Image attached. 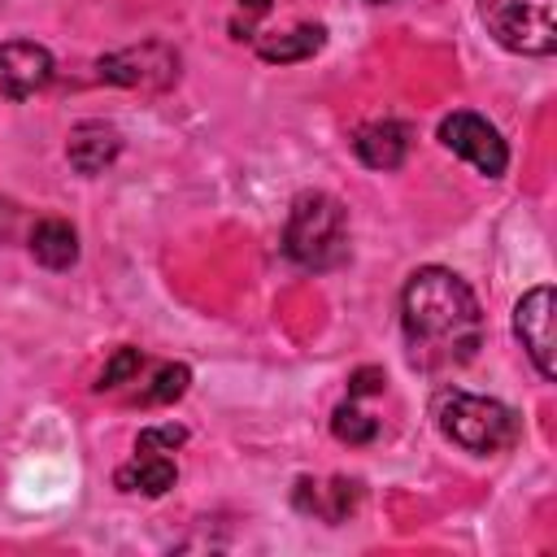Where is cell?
Wrapping results in <instances>:
<instances>
[{
    "instance_id": "cell-9",
    "label": "cell",
    "mask_w": 557,
    "mask_h": 557,
    "mask_svg": "<svg viewBox=\"0 0 557 557\" xmlns=\"http://www.w3.org/2000/svg\"><path fill=\"white\" fill-rule=\"evenodd\" d=\"M352 152L370 165V170H396L409 152V126L383 117V122H366L357 135H352Z\"/></svg>"
},
{
    "instance_id": "cell-1",
    "label": "cell",
    "mask_w": 557,
    "mask_h": 557,
    "mask_svg": "<svg viewBox=\"0 0 557 557\" xmlns=\"http://www.w3.org/2000/svg\"><path fill=\"white\" fill-rule=\"evenodd\" d=\"M400 326L409 361L426 374L466 366L483 344V313L466 278L444 265H422L400 292Z\"/></svg>"
},
{
    "instance_id": "cell-14",
    "label": "cell",
    "mask_w": 557,
    "mask_h": 557,
    "mask_svg": "<svg viewBox=\"0 0 557 557\" xmlns=\"http://www.w3.org/2000/svg\"><path fill=\"white\" fill-rule=\"evenodd\" d=\"M174 479H178V470H174V461L161 457V453H139L135 461L117 466V474H113V483H117L122 492H144V496L170 492Z\"/></svg>"
},
{
    "instance_id": "cell-3",
    "label": "cell",
    "mask_w": 557,
    "mask_h": 557,
    "mask_svg": "<svg viewBox=\"0 0 557 557\" xmlns=\"http://www.w3.org/2000/svg\"><path fill=\"white\" fill-rule=\"evenodd\" d=\"M435 422H440V431L457 448L479 453V457L505 453L522 435V422H518L513 409H505L500 400H487V396L457 392V387H448V392L435 396Z\"/></svg>"
},
{
    "instance_id": "cell-18",
    "label": "cell",
    "mask_w": 557,
    "mask_h": 557,
    "mask_svg": "<svg viewBox=\"0 0 557 557\" xmlns=\"http://www.w3.org/2000/svg\"><path fill=\"white\" fill-rule=\"evenodd\" d=\"M187 440V431L183 426H174V422H165V426H148V431H139V440H135V448L139 453H157V448H178Z\"/></svg>"
},
{
    "instance_id": "cell-19",
    "label": "cell",
    "mask_w": 557,
    "mask_h": 557,
    "mask_svg": "<svg viewBox=\"0 0 557 557\" xmlns=\"http://www.w3.org/2000/svg\"><path fill=\"white\" fill-rule=\"evenodd\" d=\"M383 383H387V374H383L379 366H361V370L348 374V400H357V396H374V392H383Z\"/></svg>"
},
{
    "instance_id": "cell-6",
    "label": "cell",
    "mask_w": 557,
    "mask_h": 557,
    "mask_svg": "<svg viewBox=\"0 0 557 557\" xmlns=\"http://www.w3.org/2000/svg\"><path fill=\"white\" fill-rule=\"evenodd\" d=\"M440 144H444L448 152L466 157V161H470L479 174H487V178H500L505 165H509V148H505L500 131H496L487 117L466 113V109H457V113H448V117L440 122Z\"/></svg>"
},
{
    "instance_id": "cell-20",
    "label": "cell",
    "mask_w": 557,
    "mask_h": 557,
    "mask_svg": "<svg viewBox=\"0 0 557 557\" xmlns=\"http://www.w3.org/2000/svg\"><path fill=\"white\" fill-rule=\"evenodd\" d=\"M239 13H244V26H231L235 39H252V22L270 13V0H239Z\"/></svg>"
},
{
    "instance_id": "cell-17",
    "label": "cell",
    "mask_w": 557,
    "mask_h": 557,
    "mask_svg": "<svg viewBox=\"0 0 557 557\" xmlns=\"http://www.w3.org/2000/svg\"><path fill=\"white\" fill-rule=\"evenodd\" d=\"M139 366H144V352H139V348H117V352L104 361L96 387H122V383H131V379L139 374Z\"/></svg>"
},
{
    "instance_id": "cell-21",
    "label": "cell",
    "mask_w": 557,
    "mask_h": 557,
    "mask_svg": "<svg viewBox=\"0 0 557 557\" xmlns=\"http://www.w3.org/2000/svg\"><path fill=\"white\" fill-rule=\"evenodd\" d=\"M370 4H392V0H370Z\"/></svg>"
},
{
    "instance_id": "cell-12",
    "label": "cell",
    "mask_w": 557,
    "mask_h": 557,
    "mask_svg": "<svg viewBox=\"0 0 557 557\" xmlns=\"http://www.w3.org/2000/svg\"><path fill=\"white\" fill-rule=\"evenodd\" d=\"M326 44V26L318 22H305L296 30H283V35H252V48L261 61L270 65H292V61H309L318 48Z\"/></svg>"
},
{
    "instance_id": "cell-2",
    "label": "cell",
    "mask_w": 557,
    "mask_h": 557,
    "mask_svg": "<svg viewBox=\"0 0 557 557\" xmlns=\"http://www.w3.org/2000/svg\"><path fill=\"white\" fill-rule=\"evenodd\" d=\"M283 248L305 270H331L348 257V213L331 191H300L292 200Z\"/></svg>"
},
{
    "instance_id": "cell-16",
    "label": "cell",
    "mask_w": 557,
    "mask_h": 557,
    "mask_svg": "<svg viewBox=\"0 0 557 557\" xmlns=\"http://www.w3.org/2000/svg\"><path fill=\"white\" fill-rule=\"evenodd\" d=\"M187 383H191V370L187 366H161L157 379H152V387L139 400L144 405H170V400H178L187 392Z\"/></svg>"
},
{
    "instance_id": "cell-15",
    "label": "cell",
    "mask_w": 557,
    "mask_h": 557,
    "mask_svg": "<svg viewBox=\"0 0 557 557\" xmlns=\"http://www.w3.org/2000/svg\"><path fill=\"white\" fill-rule=\"evenodd\" d=\"M331 435L344 440V444H370V440L379 435V422H374L370 413H361V409L348 400V405H339V409L331 413Z\"/></svg>"
},
{
    "instance_id": "cell-7",
    "label": "cell",
    "mask_w": 557,
    "mask_h": 557,
    "mask_svg": "<svg viewBox=\"0 0 557 557\" xmlns=\"http://www.w3.org/2000/svg\"><path fill=\"white\" fill-rule=\"evenodd\" d=\"M513 331L531 357V366L544 374V379H557V361H553V287H531L518 305H513Z\"/></svg>"
},
{
    "instance_id": "cell-8",
    "label": "cell",
    "mask_w": 557,
    "mask_h": 557,
    "mask_svg": "<svg viewBox=\"0 0 557 557\" xmlns=\"http://www.w3.org/2000/svg\"><path fill=\"white\" fill-rule=\"evenodd\" d=\"M48 78H52L48 48H39L30 39H4L0 44V96L26 100L39 87H48Z\"/></svg>"
},
{
    "instance_id": "cell-11",
    "label": "cell",
    "mask_w": 557,
    "mask_h": 557,
    "mask_svg": "<svg viewBox=\"0 0 557 557\" xmlns=\"http://www.w3.org/2000/svg\"><path fill=\"white\" fill-rule=\"evenodd\" d=\"M357 500H361V483H352V479H331V487H318L309 479L296 483V509L318 513L326 522H344L357 509Z\"/></svg>"
},
{
    "instance_id": "cell-5",
    "label": "cell",
    "mask_w": 557,
    "mask_h": 557,
    "mask_svg": "<svg viewBox=\"0 0 557 557\" xmlns=\"http://www.w3.org/2000/svg\"><path fill=\"white\" fill-rule=\"evenodd\" d=\"M104 83H122V87H144V91H161L178 78V52L161 39H144L135 48L109 52L96 61Z\"/></svg>"
},
{
    "instance_id": "cell-4",
    "label": "cell",
    "mask_w": 557,
    "mask_h": 557,
    "mask_svg": "<svg viewBox=\"0 0 557 557\" xmlns=\"http://www.w3.org/2000/svg\"><path fill=\"white\" fill-rule=\"evenodd\" d=\"M492 39L522 57H548L557 48V0H483Z\"/></svg>"
},
{
    "instance_id": "cell-13",
    "label": "cell",
    "mask_w": 557,
    "mask_h": 557,
    "mask_svg": "<svg viewBox=\"0 0 557 557\" xmlns=\"http://www.w3.org/2000/svg\"><path fill=\"white\" fill-rule=\"evenodd\" d=\"M30 257L48 270H70L78 261V231L65 218H44L30 231Z\"/></svg>"
},
{
    "instance_id": "cell-10",
    "label": "cell",
    "mask_w": 557,
    "mask_h": 557,
    "mask_svg": "<svg viewBox=\"0 0 557 557\" xmlns=\"http://www.w3.org/2000/svg\"><path fill=\"white\" fill-rule=\"evenodd\" d=\"M117 152H122V135L109 122H78L65 144V157L78 174H100Z\"/></svg>"
}]
</instances>
